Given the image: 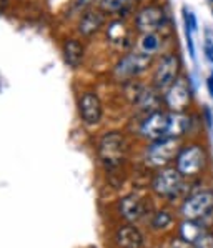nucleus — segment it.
I'll list each match as a JSON object with an SVG mask.
<instances>
[{
    "mask_svg": "<svg viewBox=\"0 0 213 248\" xmlns=\"http://www.w3.org/2000/svg\"><path fill=\"white\" fill-rule=\"evenodd\" d=\"M173 165L186 180L198 178L210 165V154H208L207 143H203L201 140H188L182 145Z\"/></svg>",
    "mask_w": 213,
    "mask_h": 248,
    "instance_id": "obj_1",
    "label": "nucleus"
},
{
    "mask_svg": "<svg viewBox=\"0 0 213 248\" xmlns=\"http://www.w3.org/2000/svg\"><path fill=\"white\" fill-rule=\"evenodd\" d=\"M183 74V60L178 50H165L155 59V63L152 67L150 85L163 93Z\"/></svg>",
    "mask_w": 213,
    "mask_h": 248,
    "instance_id": "obj_2",
    "label": "nucleus"
},
{
    "mask_svg": "<svg viewBox=\"0 0 213 248\" xmlns=\"http://www.w3.org/2000/svg\"><path fill=\"white\" fill-rule=\"evenodd\" d=\"M157 57L145 53L138 48L125 52L123 55L119 57V60L115 62V65L112 67V77L113 80L120 83H127L132 80H137L142 77L145 72L152 70Z\"/></svg>",
    "mask_w": 213,
    "mask_h": 248,
    "instance_id": "obj_3",
    "label": "nucleus"
},
{
    "mask_svg": "<svg viewBox=\"0 0 213 248\" xmlns=\"http://www.w3.org/2000/svg\"><path fill=\"white\" fill-rule=\"evenodd\" d=\"M132 27L135 33L165 32L170 27L168 9L162 2L142 3L132 17Z\"/></svg>",
    "mask_w": 213,
    "mask_h": 248,
    "instance_id": "obj_4",
    "label": "nucleus"
},
{
    "mask_svg": "<svg viewBox=\"0 0 213 248\" xmlns=\"http://www.w3.org/2000/svg\"><path fill=\"white\" fill-rule=\"evenodd\" d=\"M163 108L168 112H192L195 105V90L186 74L182 75L170 89L162 93Z\"/></svg>",
    "mask_w": 213,
    "mask_h": 248,
    "instance_id": "obj_5",
    "label": "nucleus"
},
{
    "mask_svg": "<svg viewBox=\"0 0 213 248\" xmlns=\"http://www.w3.org/2000/svg\"><path fill=\"white\" fill-rule=\"evenodd\" d=\"M186 186V178L178 171L175 165L163 167L158 169L155 173L153 180H152V190L160 198H167V200H175L183 193Z\"/></svg>",
    "mask_w": 213,
    "mask_h": 248,
    "instance_id": "obj_6",
    "label": "nucleus"
},
{
    "mask_svg": "<svg viewBox=\"0 0 213 248\" xmlns=\"http://www.w3.org/2000/svg\"><path fill=\"white\" fill-rule=\"evenodd\" d=\"M182 140L172 139V137H165V139L155 140V142H148L145 148V163L153 169H163V167H170L175 163L178 152L182 148Z\"/></svg>",
    "mask_w": 213,
    "mask_h": 248,
    "instance_id": "obj_7",
    "label": "nucleus"
},
{
    "mask_svg": "<svg viewBox=\"0 0 213 248\" xmlns=\"http://www.w3.org/2000/svg\"><path fill=\"white\" fill-rule=\"evenodd\" d=\"M98 157L106 169H117L127 155V140L122 132H106L98 142Z\"/></svg>",
    "mask_w": 213,
    "mask_h": 248,
    "instance_id": "obj_8",
    "label": "nucleus"
},
{
    "mask_svg": "<svg viewBox=\"0 0 213 248\" xmlns=\"http://www.w3.org/2000/svg\"><path fill=\"white\" fill-rule=\"evenodd\" d=\"M210 213H213V190L210 188L190 193L180 205V215L186 220L203 222Z\"/></svg>",
    "mask_w": 213,
    "mask_h": 248,
    "instance_id": "obj_9",
    "label": "nucleus"
},
{
    "mask_svg": "<svg viewBox=\"0 0 213 248\" xmlns=\"http://www.w3.org/2000/svg\"><path fill=\"white\" fill-rule=\"evenodd\" d=\"M77 110L80 120L87 127H95L100 124L104 118V104H102V98L97 93V90L87 89L80 92L77 98Z\"/></svg>",
    "mask_w": 213,
    "mask_h": 248,
    "instance_id": "obj_10",
    "label": "nucleus"
},
{
    "mask_svg": "<svg viewBox=\"0 0 213 248\" xmlns=\"http://www.w3.org/2000/svg\"><path fill=\"white\" fill-rule=\"evenodd\" d=\"M138 133L147 142H155L168 137V110L160 108L143 117L138 125Z\"/></svg>",
    "mask_w": 213,
    "mask_h": 248,
    "instance_id": "obj_11",
    "label": "nucleus"
},
{
    "mask_svg": "<svg viewBox=\"0 0 213 248\" xmlns=\"http://www.w3.org/2000/svg\"><path fill=\"white\" fill-rule=\"evenodd\" d=\"M133 32L135 30L127 22V18H120V17H112L104 29L106 44L110 47L117 48V50H127L128 47H132L135 44L132 40Z\"/></svg>",
    "mask_w": 213,
    "mask_h": 248,
    "instance_id": "obj_12",
    "label": "nucleus"
},
{
    "mask_svg": "<svg viewBox=\"0 0 213 248\" xmlns=\"http://www.w3.org/2000/svg\"><path fill=\"white\" fill-rule=\"evenodd\" d=\"M108 20H110L108 14H105L98 7H92V9L85 10V12L80 14L77 17V29H75V32L82 39H92L97 33L104 32Z\"/></svg>",
    "mask_w": 213,
    "mask_h": 248,
    "instance_id": "obj_13",
    "label": "nucleus"
},
{
    "mask_svg": "<svg viewBox=\"0 0 213 248\" xmlns=\"http://www.w3.org/2000/svg\"><path fill=\"white\" fill-rule=\"evenodd\" d=\"M60 52H62L63 62L72 70H77L83 65L87 57V47L82 37H65L60 44Z\"/></svg>",
    "mask_w": 213,
    "mask_h": 248,
    "instance_id": "obj_14",
    "label": "nucleus"
},
{
    "mask_svg": "<svg viewBox=\"0 0 213 248\" xmlns=\"http://www.w3.org/2000/svg\"><path fill=\"white\" fill-rule=\"evenodd\" d=\"M95 7L102 9L110 17L128 18L133 17V14L140 7V2L138 0H97Z\"/></svg>",
    "mask_w": 213,
    "mask_h": 248,
    "instance_id": "obj_15",
    "label": "nucleus"
},
{
    "mask_svg": "<svg viewBox=\"0 0 213 248\" xmlns=\"http://www.w3.org/2000/svg\"><path fill=\"white\" fill-rule=\"evenodd\" d=\"M119 213L127 222H137L145 213V203H143V200H140V197L133 195V193L125 195L119 202Z\"/></svg>",
    "mask_w": 213,
    "mask_h": 248,
    "instance_id": "obj_16",
    "label": "nucleus"
},
{
    "mask_svg": "<svg viewBox=\"0 0 213 248\" xmlns=\"http://www.w3.org/2000/svg\"><path fill=\"white\" fill-rule=\"evenodd\" d=\"M165 47V33L163 32H152V33H138L137 48L145 53H150L153 57H158L163 53Z\"/></svg>",
    "mask_w": 213,
    "mask_h": 248,
    "instance_id": "obj_17",
    "label": "nucleus"
},
{
    "mask_svg": "<svg viewBox=\"0 0 213 248\" xmlns=\"http://www.w3.org/2000/svg\"><path fill=\"white\" fill-rule=\"evenodd\" d=\"M115 242L120 248H140L143 245V235L135 225H123L115 232Z\"/></svg>",
    "mask_w": 213,
    "mask_h": 248,
    "instance_id": "obj_18",
    "label": "nucleus"
},
{
    "mask_svg": "<svg viewBox=\"0 0 213 248\" xmlns=\"http://www.w3.org/2000/svg\"><path fill=\"white\" fill-rule=\"evenodd\" d=\"M207 230H208V227L201 222V220H186V218H183L182 220V223L178 225V236H180L182 240H185L186 243L192 245V243Z\"/></svg>",
    "mask_w": 213,
    "mask_h": 248,
    "instance_id": "obj_19",
    "label": "nucleus"
},
{
    "mask_svg": "<svg viewBox=\"0 0 213 248\" xmlns=\"http://www.w3.org/2000/svg\"><path fill=\"white\" fill-rule=\"evenodd\" d=\"M173 223V215L168 212V210H158L153 215V220H152V228L155 232H163L167 228H170Z\"/></svg>",
    "mask_w": 213,
    "mask_h": 248,
    "instance_id": "obj_20",
    "label": "nucleus"
},
{
    "mask_svg": "<svg viewBox=\"0 0 213 248\" xmlns=\"http://www.w3.org/2000/svg\"><path fill=\"white\" fill-rule=\"evenodd\" d=\"M192 248H213V232L210 228H208L207 232H203V233L192 243Z\"/></svg>",
    "mask_w": 213,
    "mask_h": 248,
    "instance_id": "obj_21",
    "label": "nucleus"
},
{
    "mask_svg": "<svg viewBox=\"0 0 213 248\" xmlns=\"http://www.w3.org/2000/svg\"><path fill=\"white\" fill-rule=\"evenodd\" d=\"M200 115H201V120H203V125L212 130L213 128V113H212V108L208 105H203V108L200 110Z\"/></svg>",
    "mask_w": 213,
    "mask_h": 248,
    "instance_id": "obj_22",
    "label": "nucleus"
},
{
    "mask_svg": "<svg viewBox=\"0 0 213 248\" xmlns=\"http://www.w3.org/2000/svg\"><path fill=\"white\" fill-rule=\"evenodd\" d=\"M203 52H205V57L210 63H213V42L212 40H207L203 45Z\"/></svg>",
    "mask_w": 213,
    "mask_h": 248,
    "instance_id": "obj_23",
    "label": "nucleus"
},
{
    "mask_svg": "<svg viewBox=\"0 0 213 248\" xmlns=\"http://www.w3.org/2000/svg\"><path fill=\"white\" fill-rule=\"evenodd\" d=\"M168 248H192V245H190V243H186L185 240H182L180 236H177V238H173L172 242H170Z\"/></svg>",
    "mask_w": 213,
    "mask_h": 248,
    "instance_id": "obj_24",
    "label": "nucleus"
},
{
    "mask_svg": "<svg viewBox=\"0 0 213 248\" xmlns=\"http://www.w3.org/2000/svg\"><path fill=\"white\" fill-rule=\"evenodd\" d=\"M207 89H208V93H210V97L213 98V72L207 77Z\"/></svg>",
    "mask_w": 213,
    "mask_h": 248,
    "instance_id": "obj_25",
    "label": "nucleus"
},
{
    "mask_svg": "<svg viewBox=\"0 0 213 248\" xmlns=\"http://www.w3.org/2000/svg\"><path fill=\"white\" fill-rule=\"evenodd\" d=\"M210 2H212V3H213V0H210Z\"/></svg>",
    "mask_w": 213,
    "mask_h": 248,
    "instance_id": "obj_26",
    "label": "nucleus"
},
{
    "mask_svg": "<svg viewBox=\"0 0 213 248\" xmlns=\"http://www.w3.org/2000/svg\"><path fill=\"white\" fill-rule=\"evenodd\" d=\"M212 14H213V10H212Z\"/></svg>",
    "mask_w": 213,
    "mask_h": 248,
    "instance_id": "obj_27",
    "label": "nucleus"
}]
</instances>
